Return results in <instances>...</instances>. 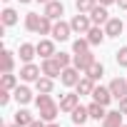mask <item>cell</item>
<instances>
[{
  "label": "cell",
  "mask_w": 127,
  "mask_h": 127,
  "mask_svg": "<svg viewBox=\"0 0 127 127\" xmlns=\"http://www.w3.org/2000/svg\"><path fill=\"white\" fill-rule=\"evenodd\" d=\"M42 75L57 77V75H62V65H60L55 57H45V62H42Z\"/></svg>",
  "instance_id": "obj_1"
},
{
  "label": "cell",
  "mask_w": 127,
  "mask_h": 127,
  "mask_svg": "<svg viewBox=\"0 0 127 127\" xmlns=\"http://www.w3.org/2000/svg\"><path fill=\"white\" fill-rule=\"evenodd\" d=\"M110 92H112V97H125L127 95V80H120V77H115L112 82H110Z\"/></svg>",
  "instance_id": "obj_2"
},
{
  "label": "cell",
  "mask_w": 127,
  "mask_h": 127,
  "mask_svg": "<svg viewBox=\"0 0 127 127\" xmlns=\"http://www.w3.org/2000/svg\"><path fill=\"white\" fill-rule=\"evenodd\" d=\"M77 72H80L77 67H65V70H62V77H60L62 85H67V87H70V85H77V82H80V75H77Z\"/></svg>",
  "instance_id": "obj_3"
},
{
  "label": "cell",
  "mask_w": 127,
  "mask_h": 127,
  "mask_svg": "<svg viewBox=\"0 0 127 127\" xmlns=\"http://www.w3.org/2000/svg\"><path fill=\"white\" fill-rule=\"evenodd\" d=\"M70 30H72V28H70L67 23L60 20L57 25H52V37H55V40H67V37H70Z\"/></svg>",
  "instance_id": "obj_4"
},
{
  "label": "cell",
  "mask_w": 127,
  "mask_h": 127,
  "mask_svg": "<svg viewBox=\"0 0 127 127\" xmlns=\"http://www.w3.org/2000/svg\"><path fill=\"white\" fill-rule=\"evenodd\" d=\"M72 62H75V67H77V70H87L92 62H95V55H92V52H82V55H75Z\"/></svg>",
  "instance_id": "obj_5"
},
{
  "label": "cell",
  "mask_w": 127,
  "mask_h": 127,
  "mask_svg": "<svg viewBox=\"0 0 127 127\" xmlns=\"http://www.w3.org/2000/svg\"><path fill=\"white\" fill-rule=\"evenodd\" d=\"M70 28L77 30V32H87V30H90V20H87V15H75L72 23H70Z\"/></svg>",
  "instance_id": "obj_6"
},
{
  "label": "cell",
  "mask_w": 127,
  "mask_h": 127,
  "mask_svg": "<svg viewBox=\"0 0 127 127\" xmlns=\"http://www.w3.org/2000/svg\"><path fill=\"white\" fill-rule=\"evenodd\" d=\"M40 117H42L45 122H52V120L57 117V105H55V102L42 105V107H40Z\"/></svg>",
  "instance_id": "obj_7"
},
{
  "label": "cell",
  "mask_w": 127,
  "mask_h": 127,
  "mask_svg": "<svg viewBox=\"0 0 127 127\" xmlns=\"http://www.w3.org/2000/svg\"><path fill=\"white\" fill-rule=\"evenodd\" d=\"M77 102H80L77 95H65V97L60 100V110H62V112H72V110L77 107Z\"/></svg>",
  "instance_id": "obj_8"
},
{
  "label": "cell",
  "mask_w": 127,
  "mask_h": 127,
  "mask_svg": "<svg viewBox=\"0 0 127 127\" xmlns=\"http://www.w3.org/2000/svg\"><path fill=\"white\" fill-rule=\"evenodd\" d=\"M45 15H47L50 20H57V18L62 15V3H55V0H50V3L45 5Z\"/></svg>",
  "instance_id": "obj_9"
},
{
  "label": "cell",
  "mask_w": 127,
  "mask_h": 127,
  "mask_svg": "<svg viewBox=\"0 0 127 127\" xmlns=\"http://www.w3.org/2000/svg\"><path fill=\"white\" fill-rule=\"evenodd\" d=\"M35 47H37V55H42V57H50V55H55V45H52L50 40H40Z\"/></svg>",
  "instance_id": "obj_10"
},
{
  "label": "cell",
  "mask_w": 127,
  "mask_h": 127,
  "mask_svg": "<svg viewBox=\"0 0 127 127\" xmlns=\"http://www.w3.org/2000/svg\"><path fill=\"white\" fill-rule=\"evenodd\" d=\"M92 97H95V102L107 105V102H110V97H112V92H110V90H105V87H95V90H92Z\"/></svg>",
  "instance_id": "obj_11"
},
{
  "label": "cell",
  "mask_w": 127,
  "mask_h": 127,
  "mask_svg": "<svg viewBox=\"0 0 127 127\" xmlns=\"http://www.w3.org/2000/svg\"><path fill=\"white\" fill-rule=\"evenodd\" d=\"M107 35H112V37H117L120 32H122V20L120 18H112V20H107V30H105Z\"/></svg>",
  "instance_id": "obj_12"
},
{
  "label": "cell",
  "mask_w": 127,
  "mask_h": 127,
  "mask_svg": "<svg viewBox=\"0 0 127 127\" xmlns=\"http://www.w3.org/2000/svg\"><path fill=\"white\" fill-rule=\"evenodd\" d=\"M32 122H35V120H32V115H30L28 110H18V115H15V125H20V127L28 125V127H30Z\"/></svg>",
  "instance_id": "obj_13"
},
{
  "label": "cell",
  "mask_w": 127,
  "mask_h": 127,
  "mask_svg": "<svg viewBox=\"0 0 127 127\" xmlns=\"http://www.w3.org/2000/svg\"><path fill=\"white\" fill-rule=\"evenodd\" d=\"M87 110H90V117H95V120H105V117H107V112H105V105H100V102H92Z\"/></svg>",
  "instance_id": "obj_14"
},
{
  "label": "cell",
  "mask_w": 127,
  "mask_h": 127,
  "mask_svg": "<svg viewBox=\"0 0 127 127\" xmlns=\"http://www.w3.org/2000/svg\"><path fill=\"white\" fill-rule=\"evenodd\" d=\"M87 117H90V110H85V107H80V105L72 110V122H75V125H82Z\"/></svg>",
  "instance_id": "obj_15"
},
{
  "label": "cell",
  "mask_w": 127,
  "mask_h": 127,
  "mask_svg": "<svg viewBox=\"0 0 127 127\" xmlns=\"http://www.w3.org/2000/svg\"><path fill=\"white\" fill-rule=\"evenodd\" d=\"M90 15H92V23H97V25L110 20V18H107V10H105V8H100V5H95V10H92Z\"/></svg>",
  "instance_id": "obj_16"
},
{
  "label": "cell",
  "mask_w": 127,
  "mask_h": 127,
  "mask_svg": "<svg viewBox=\"0 0 127 127\" xmlns=\"http://www.w3.org/2000/svg\"><path fill=\"white\" fill-rule=\"evenodd\" d=\"M40 20H42V18H40L37 13H28V18H25V28L37 32V28H40Z\"/></svg>",
  "instance_id": "obj_17"
},
{
  "label": "cell",
  "mask_w": 127,
  "mask_h": 127,
  "mask_svg": "<svg viewBox=\"0 0 127 127\" xmlns=\"http://www.w3.org/2000/svg\"><path fill=\"white\" fill-rule=\"evenodd\" d=\"M102 37H105V32H102L100 28H90V30H87V40H90V45H100Z\"/></svg>",
  "instance_id": "obj_18"
},
{
  "label": "cell",
  "mask_w": 127,
  "mask_h": 127,
  "mask_svg": "<svg viewBox=\"0 0 127 127\" xmlns=\"http://www.w3.org/2000/svg\"><path fill=\"white\" fill-rule=\"evenodd\" d=\"M37 75H40V70H37L35 65H25V67L20 70V77H23V80H37Z\"/></svg>",
  "instance_id": "obj_19"
},
{
  "label": "cell",
  "mask_w": 127,
  "mask_h": 127,
  "mask_svg": "<svg viewBox=\"0 0 127 127\" xmlns=\"http://www.w3.org/2000/svg\"><path fill=\"white\" fill-rule=\"evenodd\" d=\"M92 90H95V85H92L90 77H82V80L77 82V92H80V95H92Z\"/></svg>",
  "instance_id": "obj_20"
},
{
  "label": "cell",
  "mask_w": 127,
  "mask_h": 127,
  "mask_svg": "<svg viewBox=\"0 0 127 127\" xmlns=\"http://www.w3.org/2000/svg\"><path fill=\"white\" fill-rule=\"evenodd\" d=\"M105 127H122V115H120V112H107Z\"/></svg>",
  "instance_id": "obj_21"
},
{
  "label": "cell",
  "mask_w": 127,
  "mask_h": 127,
  "mask_svg": "<svg viewBox=\"0 0 127 127\" xmlns=\"http://www.w3.org/2000/svg\"><path fill=\"white\" fill-rule=\"evenodd\" d=\"M35 52H37V47H32V45H28V42L20 45V57H23L25 62H30V60L35 57Z\"/></svg>",
  "instance_id": "obj_22"
},
{
  "label": "cell",
  "mask_w": 127,
  "mask_h": 127,
  "mask_svg": "<svg viewBox=\"0 0 127 127\" xmlns=\"http://www.w3.org/2000/svg\"><path fill=\"white\" fill-rule=\"evenodd\" d=\"M102 72H105V70H102L100 62H92V65L87 67V77H90V80H100V77H102Z\"/></svg>",
  "instance_id": "obj_23"
},
{
  "label": "cell",
  "mask_w": 127,
  "mask_h": 127,
  "mask_svg": "<svg viewBox=\"0 0 127 127\" xmlns=\"http://www.w3.org/2000/svg\"><path fill=\"white\" fill-rule=\"evenodd\" d=\"M35 85H37L40 92H50V90H52V77H37Z\"/></svg>",
  "instance_id": "obj_24"
},
{
  "label": "cell",
  "mask_w": 127,
  "mask_h": 127,
  "mask_svg": "<svg viewBox=\"0 0 127 127\" xmlns=\"http://www.w3.org/2000/svg\"><path fill=\"white\" fill-rule=\"evenodd\" d=\"M15 100L25 105V102H30V100H32V95H30V90H28V87H18V90H15Z\"/></svg>",
  "instance_id": "obj_25"
},
{
  "label": "cell",
  "mask_w": 127,
  "mask_h": 127,
  "mask_svg": "<svg viewBox=\"0 0 127 127\" xmlns=\"http://www.w3.org/2000/svg\"><path fill=\"white\" fill-rule=\"evenodd\" d=\"M77 10L80 13H92L95 10V0H77Z\"/></svg>",
  "instance_id": "obj_26"
},
{
  "label": "cell",
  "mask_w": 127,
  "mask_h": 127,
  "mask_svg": "<svg viewBox=\"0 0 127 127\" xmlns=\"http://www.w3.org/2000/svg\"><path fill=\"white\" fill-rule=\"evenodd\" d=\"M37 32H42V35L52 32V25H50V18H47V15H42V20H40V28H37Z\"/></svg>",
  "instance_id": "obj_27"
},
{
  "label": "cell",
  "mask_w": 127,
  "mask_h": 127,
  "mask_svg": "<svg viewBox=\"0 0 127 127\" xmlns=\"http://www.w3.org/2000/svg\"><path fill=\"white\" fill-rule=\"evenodd\" d=\"M87 47H90V40H75V45H72V50H75L77 55L87 52Z\"/></svg>",
  "instance_id": "obj_28"
},
{
  "label": "cell",
  "mask_w": 127,
  "mask_h": 127,
  "mask_svg": "<svg viewBox=\"0 0 127 127\" xmlns=\"http://www.w3.org/2000/svg\"><path fill=\"white\" fill-rule=\"evenodd\" d=\"M13 70V52H5L3 55V72H10Z\"/></svg>",
  "instance_id": "obj_29"
},
{
  "label": "cell",
  "mask_w": 127,
  "mask_h": 127,
  "mask_svg": "<svg viewBox=\"0 0 127 127\" xmlns=\"http://www.w3.org/2000/svg\"><path fill=\"white\" fill-rule=\"evenodd\" d=\"M10 87H15V77L10 72H3V90H10Z\"/></svg>",
  "instance_id": "obj_30"
},
{
  "label": "cell",
  "mask_w": 127,
  "mask_h": 127,
  "mask_svg": "<svg viewBox=\"0 0 127 127\" xmlns=\"http://www.w3.org/2000/svg\"><path fill=\"white\" fill-rule=\"evenodd\" d=\"M15 20H18V15H15V10H5V13H3V23H5V25H13Z\"/></svg>",
  "instance_id": "obj_31"
},
{
  "label": "cell",
  "mask_w": 127,
  "mask_h": 127,
  "mask_svg": "<svg viewBox=\"0 0 127 127\" xmlns=\"http://www.w3.org/2000/svg\"><path fill=\"white\" fill-rule=\"evenodd\" d=\"M55 60H57L60 65H62V70H65V67H70V55H65V52H60V55H55Z\"/></svg>",
  "instance_id": "obj_32"
},
{
  "label": "cell",
  "mask_w": 127,
  "mask_h": 127,
  "mask_svg": "<svg viewBox=\"0 0 127 127\" xmlns=\"http://www.w3.org/2000/svg\"><path fill=\"white\" fill-rule=\"evenodd\" d=\"M117 62H120L122 67H127V47H122V50L117 52Z\"/></svg>",
  "instance_id": "obj_33"
},
{
  "label": "cell",
  "mask_w": 127,
  "mask_h": 127,
  "mask_svg": "<svg viewBox=\"0 0 127 127\" xmlns=\"http://www.w3.org/2000/svg\"><path fill=\"white\" fill-rule=\"evenodd\" d=\"M47 102H52V100H50V95H47V92H42V95L37 97V107H42V105H47Z\"/></svg>",
  "instance_id": "obj_34"
},
{
  "label": "cell",
  "mask_w": 127,
  "mask_h": 127,
  "mask_svg": "<svg viewBox=\"0 0 127 127\" xmlns=\"http://www.w3.org/2000/svg\"><path fill=\"white\" fill-rule=\"evenodd\" d=\"M8 100H10V95H8V90H3L0 92V105H8Z\"/></svg>",
  "instance_id": "obj_35"
},
{
  "label": "cell",
  "mask_w": 127,
  "mask_h": 127,
  "mask_svg": "<svg viewBox=\"0 0 127 127\" xmlns=\"http://www.w3.org/2000/svg\"><path fill=\"white\" fill-rule=\"evenodd\" d=\"M120 110L127 115V97H122V100H120Z\"/></svg>",
  "instance_id": "obj_36"
},
{
  "label": "cell",
  "mask_w": 127,
  "mask_h": 127,
  "mask_svg": "<svg viewBox=\"0 0 127 127\" xmlns=\"http://www.w3.org/2000/svg\"><path fill=\"white\" fill-rule=\"evenodd\" d=\"M117 5L120 8H127V0H117Z\"/></svg>",
  "instance_id": "obj_37"
},
{
  "label": "cell",
  "mask_w": 127,
  "mask_h": 127,
  "mask_svg": "<svg viewBox=\"0 0 127 127\" xmlns=\"http://www.w3.org/2000/svg\"><path fill=\"white\" fill-rule=\"evenodd\" d=\"M30 127H45V125H42V122H32Z\"/></svg>",
  "instance_id": "obj_38"
},
{
  "label": "cell",
  "mask_w": 127,
  "mask_h": 127,
  "mask_svg": "<svg viewBox=\"0 0 127 127\" xmlns=\"http://www.w3.org/2000/svg\"><path fill=\"white\" fill-rule=\"evenodd\" d=\"M100 3H102V5H110V3H115V0H100Z\"/></svg>",
  "instance_id": "obj_39"
},
{
  "label": "cell",
  "mask_w": 127,
  "mask_h": 127,
  "mask_svg": "<svg viewBox=\"0 0 127 127\" xmlns=\"http://www.w3.org/2000/svg\"><path fill=\"white\" fill-rule=\"evenodd\" d=\"M45 127H60V125H55V122H50V125H45Z\"/></svg>",
  "instance_id": "obj_40"
},
{
  "label": "cell",
  "mask_w": 127,
  "mask_h": 127,
  "mask_svg": "<svg viewBox=\"0 0 127 127\" xmlns=\"http://www.w3.org/2000/svg\"><path fill=\"white\" fill-rule=\"evenodd\" d=\"M40 3H50V0H40Z\"/></svg>",
  "instance_id": "obj_41"
},
{
  "label": "cell",
  "mask_w": 127,
  "mask_h": 127,
  "mask_svg": "<svg viewBox=\"0 0 127 127\" xmlns=\"http://www.w3.org/2000/svg\"><path fill=\"white\" fill-rule=\"evenodd\" d=\"M20 3H30V0H20Z\"/></svg>",
  "instance_id": "obj_42"
},
{
  "label": "cell",
  "mask_w": 127,
  "mask_h": 127,
  "mask_svg": "<svg viewBox=\"0 0 127 127\" xmlns=\"http://www.w3.org/2000/svg\"><path fill=\"white\" fill-rule=\"evenodd\" d=\"M15 127H20V125H15Z\"/></svg>",
  "instance_id": "obj_43"
}]
</instances>
